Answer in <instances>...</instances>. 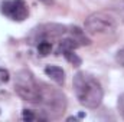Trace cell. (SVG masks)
<instances>
[{
    "mask_svg": "<svg viewBox=\"0 0 124 122\" xmlns=\"http://www.w3.org/2000/svg\"><path fill=\"white\" fill-rule=\"evenodd\" d=\"M72 85H74L75 96L82 106L95 109L101 105L104 98V91L101 88V83L90 73L85 72L75 73Z\"/></svg>",
    "mask_w": 124,
    "mask_h": 122,
    "instance_id": "cell-1",
    "label": "cell"
},
{
    "mask_svg": "<svg viewBox=\"0 0 124 122\" xmlns=\"http://www.w3.org/2000/svg\"><path fill=\"white\" fill-rule=\"evenodd\" d=\"M36 105L42 109L46 118L56 119L66 109V98L59 89L40 82V96Z\"/></svg>",
    "mask_w": 124,
    "mask_h": 122,
    "instance_id": "cell-2",
    "label": "cell"
},
{
    "mask_svg": "<svg viewBox=\"0 0 124 122\" xmlns=\"http://www.w3.org/2000/svg\"><path fill=\"white\" fill-rule=\"evenodd\" d=\"M15 91L23 101H28L36 105L40 96V82L35 79L32 72H29L28 69H22L16 73Z\"/></svg>",
    "mask_w": 124,
    "mask_h": 122,
    "instance_id": "cell-3",
    "label": "cell"
},
{
    "mask_svg": "<svg viewBox=\"0 0 124 122\" xmlns=\"http://www.w3.org/2000/svg\"><path fill=\"white\" fill-rule=\"evenodd\" d=\"M85 33L90 34H101V33H111L117 29V20L107 12H97L90 14L84 23Z\"/></svg>",
    "mask_w": 124,
    "mask_h": 122,
    "instance_id": "cell-4",
    "label": "cell"
},
{
    "mask_svg": "<svg viewBox=\"0 0 124 122\" xmlns=\"http://www.w3.org/2000/svg\"><path fill=\"white\" fill-rule=\"evenodd\" d=\"M68 33V27L61 23H42L32 29L31 34L28 36L29 43H39L42 40H52V39H59L63 34Z\"/></svg>",
    "mask_w": 124,
    "mask_h": 122,
    "instance_id": "cell-5",
    "label": "cell"
},
{
    "mask_svg": "<svg viewBox=\"0 0 124 122\" xmlns=\"http://www.w3.org/2000/svg\"><path fill=\"white\" fill-rule=\"evenodd\" d=\"M0 12L15 22H23L29 14L25 0H6L0 4Z\"/></svg>",
    "mask_w": 124,
    "mask_h": 122,
    "instance_id": "cell-6",
    "label": "cell"
},
{
    "mask_svg": "<svg viewBox=\"0 0 124 122\" xmlns=\"http://www.w3.org/2000/svg\"><path fill=\"white\" fill-rule=\"evenodd\" d=\"M45 73H46V76H49L55 83L63 85V82H65V72H63L62 68L55 66V65H49V66L45 68Z\"/></svg>",
    "mask_w": 124,
    "mask_h": 122,
    "instance_id": "cell-7",
    "label": "cell"
},
{
    "mask_svg": "<svg viewBox=\"0 0 124 122\" xmlns=\"http://www.w3.org/2000/svg\"><path fill=\"white\" fill-rule=\"evenodd\" d=\"M69 33H71V36L81 45V46H85V45H90L91 43V40L87 37V34H85V30H82V29H79L78 26H72V27H69Z\"/></svg>",
    "mask_w": 124,
    "mask_h": 122,
    "instance_id": "cell-8",
    "label": "cell"
},
{
    "mask_svg": "<svg viewBox=\"0 0 124 122\" xmlns=\"http://www.w3.org/2000/svg\"><path fill=\"white\" fill-rule=\"evenodd\" d=\"M78 47H81V45H79L72 36H69V37L61 39V42H59V45H58V53H62V52H65V50H75V49H78Z\"/></svg>",
    "mask_w": 124,
    "mask_h": 122,
    "instance_id": "cell-9",
    "label": "cell"
},
{
    "mask_svg": "<svg viewBox=\"0 0 124 122\" xmlns=\"http://www.w3.org/2000/svg\"><path fill=\"white\" fill-rule=\"evenodd\" d=\"M62 55L65 56V59L69 62L71 65H74V66H77V68L82 65V59H81L74 50H65V52H62Z\"/></svg>",
    "mask_w": 124,
    "mask_h": 122,
    "instance_id": "cell-10",
    "label": "cell"
},
{
    "mask_svg": "<svg viewBox=\"0 0 124 122\" xmlns=\"http://www.w3.org/2000/svg\"><path fill=\"white\" fill-rule=\"evenodd\" d=\"M38 50H39L40 55L46 56V55H49L51 50H52V43H51L49 40H42V42L38 43Z\"/></svg>",
    "mask_w": 124,
    "mask_h": 122,
    "instance_id": "cell-11",
    "label": "cell"
},
{
    "mask_svg": "<svg viewBox=\"0 0 124 122\" xmlns=\"http://www.w3.org/2000/svg\"><path fill=\"white\" fill-rule=\"evenodd\" d=\"M9 79H10L9 72H7L6 69H1V68H0V85L7 83V82H9Z\"/></svg>",
    "mask_w": 124,
    "mask_h": 122,
    "instance_id": "cell-12",
    "label": "cell"
},
{
    "mask_svg": "<svg viewBox=\"0 0 124 122\" xmlns=\"http://www.w3.org/2000/svg\"><path fill=\"white\" fill-rule=\"evenodd\" d=\"M117 106H118V112H120V115L123 116V119H124V93H121V95L118 96Z\"/></svg>",
    "mask_w": 124,
    "mask_h": 122,
    "instance_id": "cell-13",
    "label": "cell"
},
{
    "mask_svg": "<svg viewBox=\"0 0 124 122\" xmlns=\"http://www.w3.org/2000/svg\"><path fill=\"white\" fill-rule=\"evenodd\" d=\"M116 62L124 68V47L123 49H120V50L116 53Z\"/></svg>",
    "mask_w": 124,
    "mask_h": 122,
    "instance_id": "cell-14",
    "label": "cell"
},
{
    "mask_svg": "<svg viewBox=\"0 0 124 122\" xmlns=\"http://www.w3.org/2000/svg\"><path fill=\"white\" fill-rule=\"evenodd\" d=\"M22 118H23L25 121H33V119H35V115H33V112L29 111V109H23V115H22Z\"/></svg>",
    "mask_w": 124,
    "mask_h": 122,
    "instance_id": "cell-15",
    "label": "cell"
},
{
    "mask_svg": "<svg viewBox=\"0 0 124 122\" xmlns=\"http://www.w3.org/2000/svg\"><path fill=\"white\" fill-rule=\"evenodd\" d=\"M39 1H42V3L46 4V6H51V4L54 3V0H39Z\"/></svg>",
    "mask_w": 124,
    "mask_h": 122,
    "instance_id": "cell-16",
    "label": "cell"
}]
</instances>
